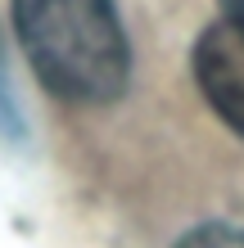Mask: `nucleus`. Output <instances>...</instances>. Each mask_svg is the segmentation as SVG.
<instances>
[{"label": "nucleus", "instance_id": "nucleus-1", "mask_svg": "<svg viewBox=\"0 0 244 248\" xmlns=\"http://www.w3.org/2000/svg\"><path fill=\"white\" fill-rule=\"evenodd\" d=\"M23 54L50 95L113 104L131 77V50L113 0H14Z\"/></svg>", "mask_w": 244, "mask_h": 248}, {"label": "nucleus", "instance_id": "nucleus-2", "mask_svg": "<svg viewBox=\"0 0 244 248\" xmlns=\"http://www.w3.org/2000/svg\"><path fill=\"white\" fill-rule=\"evenodd\" d=\"M195 81L212 113L244 140V23L222 18L195 41Z\"/></svg>", "mask_w": 244, "mask_h": 248}, {"label": "nucleus", "instance_id": "nucleus-3", "mask_svg": "<svg viewBox=\"0 0 244 248\" xmlns=\"http://www.w3.org/2000/svg\"><path fill=\"white\" fill-rule=\"evenodd\" d=\"M0 131H5V136H23V108H18V95H14L5 41H0Z\"/></svg>", "mask_w": 244, "mask_h": 248}, {"label": "nucleus", "instance_id": "nucleus-4", "mask_svg": "<svg viewBox=\"0 0 244 248\" xmlns=\"http://www.w3.org/2000/svg\"><path fill=\"white\" fill-rule=\"evenodd\" d=\"M177 248H244V230L222 226V221H208V226H195L190 235H181Z\"/></svg>", "mask_w": 244, "mask_h": 248}, {"label": "nucleus", "instance_id": "nucleus-5", "mask_svg": "<svg viewBox=\"0 0 244 248\" xmlns=\"http://www.w3.org/2000/svg\"><path fill=\"white\" fill-rule=\"evenodd\" d=\"M222 9H226V18H240L244 23V0H222Z\"/></svg>", "mask_w": 244, "mask_h": 248}]
</instances>
